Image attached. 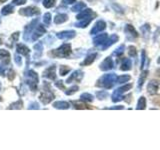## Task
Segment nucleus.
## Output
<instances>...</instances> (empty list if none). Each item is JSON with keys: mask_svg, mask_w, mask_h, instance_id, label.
Returning a JSON list of instances; mask_svg holds the SVG:
<instances>
[{"mask_svg": "<svg viewBox=\"0 0 160 150\" xmlns=\"http://www.w3.org/2000/svg\"><path fill=\"white\" fill-rule=\"evenodd\" d=\"M116 78H117L116 74H114V73L105 74L98 80L97 86L105 88V89H109L113 86L114 83H116Z\"/></svg>", "mask_w": 160, "mask_h": 150, "instance_id": "nucleus-1", "label": "nucleus"}, {"mask_svg": "<svg viewBox=\"0 0 160 150\" xmlns=\"http://www.w3.org/2000/svg\"><path fill=\"white\" fill-rule=\"evenodd\" d=\"M70 53H71V45L70 44H63L59 48L53 50V52H52L54 56L61 57V58L69 56Z\"/></svg>", "mask_w": 160, "mask_h": 150, "instance_id": "nucleus-2", "label": "nucleus"}, {"mask_svg": "<svg viewBox=\"0 0 160 150\" xmlns=\"http://www.w3.org/2000/svg\"><path fill=\"white\" fill-rule=\"evenodd\" d=\"M26 82L29 85V87L31 88V90L35 91L37 89V84H38L37 73L34 72L33 70H29L26 74Z\"/></svg>", "mask_w": 160, "mask_h": 150, "instance_id": "nucleus-3", "label": "nucleus"}, {"mask_svg": "<svg viewBox=\"0 0 160 150\" xmlns=\"http://www.w3.org/2000/svg\"><path fill=\"white\" fill-rule=\"evenodd\" d=\"M131 88H132L131 84H126V85H124V86H122V87L117 88L112 94V101L113 102H118V101H120V100H122L124 98L122 96V94L125 93L126 91H128V90H130Z\"/></svg>", "mask_w": 160, "mask_h": 150, "instance_id": "nucleus-4", "label": "nucleus"}, {"mask_svg": "<svg viewBox=\"0 0 160 150\" xmlns=\"http://www.w3.org/2000/svg\"><path fill=\"white\" fill-rule=\"evenodd\" d=\"M53 99H54V94L52 93L51 90H50V88L44 89V91L40 95V100H41L43 104H48L49 102H51Z\"/></svg>", "mask_w": 160, "mask_h": 150, "instance_id": "nucleus-5", "label": "nucleus"}, {"mask_svg": "<svg viewBox=\"0 0 160 150\" xmlns=\"http://www.w3.org/2000/svg\"><path fill=\"white\" fill-rule=\"evenodd\" d=\"M19 13L23 15V16H33V15H37L40 13L39 9L37 7H27L20 9Z\"/></svg>", "mask_w": 160, "mask_h": 150, "instance_id": "nucleus-6", "label": "nucleus"}, {"mask_svg": "<svg viewBox=\"0 0 160 150\" xmlns=\"http://www.w3.org/2000/svg\"><path fill=\"white\" fill-rule=\"evenodd\" d=\"M124 31H125V34H126L127 39H129V40L135 39V38H136V37L138 36V34H137V32H136V30H135L134 27L132 26V25H130V24L125 25Z\"/></svg>", "mask_w": 160, "mask_h": 150, "instance_id": "nucleus-7", "label": "nucleus"}, {"mask_svg": "<svg viewBox=\"0 0 160 150\" xmlns=\"http://www.w3.org/2000/svg\"><path fill=\"white\" fill-rule=\"evenodd\" d=\"M46 32V29H45L42 25H37L36 27H35V29L33 30L32 32V36H31V40H37L40 36H42V35Z\"/></svg>", "mask_w": 160, "mask_h": 150, "instance_id": "nucleus-8", "label": "nucleus"}, {"mask_svg": "<svg viewBox=\"0 0 160 150\" xmlns=\"http://www.w3.org/2000/svg\"><path fill=\"white\" fill-rule=\"evenodd\" d=\"M105 28H106V23H105L103 20H99V21H97L96 23H95V25L91 29V32H90V33H91L92 35L93 34H97L99 32L103 31Z\"/></svg>", "mask_w": 160, "mask_h": 150, "instance_id": "nucleus-9", "label": "nucleus"}, {"mask_svg": "<svg viewBox=\"0 0 160 150\" xmlns=\"http://www.w3.org/2000/svg\"><path fill=\"white\" fill-rule=\"evenodd\" d=\"M158 88H159V83L157 81H155V80H152L147 85V92L150 95H154L157 93Z\"/></svg>", "mask_w": 160, "mask_h": 150, "instance_id": "nucleus-10", "label": "nucleus"}, {"mask_svg": "<svg viewBox=\"0 0 160 150\" xmlns=\"http://www.w3.org/2000/svg\"><path fill=\"white\" fill-rule=\"evenodd\" d=\"M38 22V19H35L33 20V21L30 23L28 26H26V28H25V35H24V39L25 40H28L29 39V35H31L33 30L35 29V27H36V24Z\"/></svg>", "mask_w": 160, "mask_h": 150, "instance_id": "nucleus-11", "label": "nucleus"}, {"mask_svg": "<svg viewBox=\"0 0 160 150\" xmlns=\"http://www.w3.org/2000/svg\"><path fill=\"white\" fill-rule=\"evenodd\" d=\"M107 39H108L107 33H102L93 39V43H94V45H96V46H101V45H103L105 42H106Z\"/></svg>", "mask_w": 160, "mask_h": 150, "instance_id": "nucleus-12", "label": "nucleus"}, {"mask_svg": "<svg viewBox=\"0 0 160 150\" xmlns=\"http://www.w3.org/2000/svg\"><path fill=\"white\" fill-rule=\"evenodd\" d=\"M112 68H113V61L110 57H107L101 64H100V69H101L102 71H108V70Z\"/></svg>", "mask_w": 160, "mask_h": 150, "instance_id": "nucleus-13", "label": "nucleus"}, {"mask_svg": "<svg viewBox=\"0 0 160 150\" xmlns=\"http://www.w3.org/2000/svg\"><path fill=\"white\" fill-rule=\"evenodd\" d=\"M83 77V72L80 71V70H76V71H74L71 76H70L67 80H66V83H71L72 81H80V80L82 79Z\"/></svg>", "mask_w": 160, "mask_h": 150, "instance_id": "nucleus-14", "label": "nucleus"}, {"mask_svg": "<svg viewBox=\"0 0 160 150\" xmlns=\"http://www.w3.org/2000/svg\"><path fill=\"white\" fill-rule=\"evenodd\" d=\"M75 31L73 30H68V31H62L57 33V38L59 39H72L75 36Z\"/></svg>", "mask_w": 160, "mask_h": 150, "instance_id": "nucleus-15", "label": "nucleus"}, {"mask_svg": "<svg viewBox=\"0 0 160 150\" xmlns=\"http://www.w3.org/2000/svg\"><path fill=\"white\" fill-rule=\"evenodd\" d=\"M118 41V36L116 34H112L111 36L109 37V39L106 40V42H105L103 45H102V50H106L107 48H109L111 45H113L115 42H117Z\"/></svg>", "mask_w": 160, "mask_h": 150, "instance_id": "nucleus-16", "label": "nucleus"}, {"mask_svg": "<svg viewBox=\"0 0 160 150\" xmlns=\"http://www.w3.org/2000/svg\"><path fill=\"white\" fill-rule=\"evenodd\" d=\"M55 70H56V68H55V66L53 65V66L49 67V68H47L46 70H45L43 76L48 78V79L54 80L55 78H56V72H55Z\"/></svg>", "mask_w": 160, "mask_h": 150, "instance_id": "nucleus-17", "label": "nucleus"}, {"mask_svg": "<svg viewBox=\"0 0 160 150\" xmlns=\"http://www.w3.org/2000/svg\"><path fill=\"white\" fill-rule=\"evenodd\" d=\"M0 59L2 60V62L5 64H8L10 62V53L5 49L0 50Z\"/></svg>", "mask_w": 160, "mask_h": 150, "instance_id": "nucleus-18", "label": "nucleus"}, {"mask_svg": "<svg viewBox=\"0 0 160 150\" xmlns=\"http://www.w3.org/2000/svg\"><path fill=\"white\" fill-rule=\"evenodd\" d=\"M91 20H92V16L83 18V19H80L79 22L75 23V26L79 27V28H84V27H86L90 22H91Z\"/></svg>", "mask_w": 160, "mask_h": 150, "instance_id": "nucleus-19", "label": "nucleus"}, {"mask_svg": "<svg viewBox=\"0 0 160 150\" xmlns=\"http://www.w3.org/2000/svg\"><path fill=\"white\" fill-rule=\"evenodd\" d=\"M93 15V12H92V10L91 9H85V10H83L82 12H80L77 16H76V18L78 19V20H80V19H83V18H86V17H90V16H92Z\"/></svg>", "mask_w": 160, "mask_h": 150, "instance_id": "nucleus-20", "label": "nucleus"}, {"mask_svg": "<svg viewBox=\"0 0 160 150\" xmlns=\"http://www.w3.org/2000/svg\"><path fill=\"white\" fill-rule=\"evenodd\" d=\"M69 103L66 101H57L53 103V107L57 109H68L69 108Z\"/></svg>", "mask_w": 160, "mask_h": 150, "instance_id": "nucleus-21", "label": "nucleus"}, {"mask_svg": "<svg viewBox=\"0 0 160 150\" xmlns=\"http://www.w3.org/2000/svg\"><path fill=\"white\" fill-rule=\"evenodd\" d=\"M67 15L66 14H57L56 16H55L54 18V22L56 23V24H61L63 22H65L67 20Z\"/></svg>", "mask_w": 160, "mask_h": 150, "instance_id": "nucleus-22", "label": "nucleus"}, {"mask_svg": "<svg viewBox=\"0 0 160 150\" xmlns=\"http://www.w3.org/2000/svg\"><path fill=\"white\" fill-rule=\"evenodd\" d=\"M96 56H97V54H96V53H92V54L88 55V56H87L86 58H85L84 61L81 63V65H90V64H91V63L94 61V60H95Z\"/></svg>", "mask_w": 160, "mask_h": 150, "instance_id": "nucleus-23", "label": "nucleus"}, {"mask_svg": "<svg viewBox=\"0 0 160 150\" xmlns=\"http://www.w3.org/2000/svg\"><path fill=\"white\" fill-rule=\"evenodd\" d=\"M131 66H132V63H131V60L129 58L125 59L122 65H121V70L122 71H128V70L131 69Z\"/></svg>", "mask_w": 160, "mask_h": 150, "instance_id": "nucleus-24", "label": "nucleus"}, {"mask_svg": "<svg viewBox=\"0 0 160 150\" xmlns=\"http://www.w3.org/2000/svg\"><path fill=\"white\" fill-rule=\"evenodd\" d=\"M17 52L23 55H28L29 54V48L26 47L23 44H18L17 45Z\"/></svg>", "mask_w": 160, "mask_h": 150, "instance_id": "nucleus-25", "label": "nucleus"}, {"mask_svg": "<svg viewBox=\"0 0 160 150\" xmlns=\"http://www.w3.org/2000/svg\"><path fill=\"white\" fill-rule=\"evenodd\" d=\"M146 108V99L145 97H140L138 100V103H137V110H143Z\"/></svg>", "mask_w": 160, "mask_h": 150, "instance_id": "nucleus-26", "label": "nucleus"}, {"mask_svg": "<svg viewBox=\"0 0 160 150\" xmlns=\"http://www.w3.org/2000/svg\"><path fill=\"white\" fill-rule=\"evenodd\" d=\"M147 70H144V71L141 73V75H140V77H139V80H138V89L140 90V88L142 87V85H143V83H144V80H145V78H146V76H147Z\"/></svg>", "mask_w": 160, "mask_h": 150, "instance_id": "nucleus-27", "label": "nucleus"}, {"mask_svg": "<svg viewBox=\"0 0 160 150\" xmlns=\"http://www.w3.org/2000/svg\"><path fill=\"white\" fill-rule=\"evenodd\" d=\"M85 7H86V5H85V3L83 2H78L74 5V6L72 7V11L74 12H77V11H82V9H84Z\"/></svg>", "mask_w": 160, "mask_h": 150, "instance_id": "nucleus-28", "label": "nucleus"}, {"mask_svg": "<svg viewBox=\"0 0 160 150\" xmlns=\"http://www.w3.org/2000/svg\"><path fill=\"white\" fill-rule=\"evenodd\" d=\"M12 12H13V5H6V6H4L1 10L2 15H8Z\"/></svg>", "mask_w": 160, "mask_h": 150, "instance_id": "nucleus-29", "label": "nucleus"}, {"mask_svg": "<svg viewBox=\"0 0 160 150\" xmlns=\"http://www.w3.org/2000/svg\"><path fill=\"white\" fill-rule=\"evenodd\" d=\"M129 80H130V76H129V75H122V76H119V77L116 78V83L121 84V83L128 82Z\"/></svg>", "mask_w": 160, "mask_h": 150, "instance_id": "nucleus-30", "label": "nucleus"}, {"mask_svg": "<svg viewBox=\"0 0 160 150\" xmlns=\"http://www.w3.org/2000/svg\"><path fill=\"white\" fill-rule=\"evenodd\" d=\"M141 32H142V34H143V36H144L145 38H147L148 34H149V32H150V26H149L148 24H144L143 26H141Z\"/></svg>", "mask_w": 160, "mask_h": 150, "instance_id": "nucleus-31", "label": "nucleus"}, {"mask_svg": "<svg viewBox=\"0 0 160 150\" xmlns=\"http://www.w3.org/2000/svg\"><path fill=\"white\" fill-rule=\"evenodd\" d=\"M80 98H81L82 101H87V102H91L92 100H93V96H92L91 94H89V93H83V94H81Z\"/></svg>", "mask_w": 160, "mask_h": 150, "instance_id": "nucleus-32", "label": "nucleus"}, {"mask_svg": "<svg viewBox=\"0 0 160 150\" xmlns=\"http://www.w3.org/2000/svg\"><path fill=\"white\" fill-rule=\"evenodd\" d=\"M42 48H43L42 47V43H37V44L34 45V50L37 52V54H36L37 57H39L40 55H41V53H42Z\"/></svg>", "mask_w": 160, "mask_h": 150, "instance_id": "nucleus-33", "label": "nucleus"}, {"mask_svg": "<svg viewBox=\"0 0 160 150\" xmlns=\"http://www.w3.org/2000/svg\"><path fill=\"white\" fill-rule=\"evenodd\" d=\"M69 71H70V68L67 67V66H65V65H62V66L60 67V69H59V73H60V75H61V76H64V75H66Z\"/></svg>", "mask_w": 160, "mask_h": 150, "instance_id": "nucleus-34", "label": "nucleus"}, {"mask_svg": "<svg viewBox=\"0 0 160 150\" xmlns=\"http://www.w3.org/2000/svg\"><path fill=\"white\" fill-rule=\"evenodd\" d=\"M43 5H44V7H46V8H51L55 5V0H44Z\"/></svg>", "mask_w": 160, "mask_h": 150, "instance_id": "nucleus-35", "label": "nucleus"}, {"mask_svg": "<svg viewBox=\"0 0 160 150\" xmlns=\"http://www.w3.org/2000/svg\"><path fill=\"white\" fill-rule=\"evenodd\" d=\"M43 22L46 25H50V23H51V14L45 13L43 16Z\"/></svg>", "mask_w": 160, "mask_h": 150, "instance_id": "nucleus-36", "label": "nucleus"}, {"mask_svg": "<svg viewBox=\"0 0 160 150\" xmlns=\"http://www.w3.org/2000/svg\"><path fill=\"white\" fill-rule=\"evenodd\" d=\"M124 50H125V46H124V45H121V46H119V47L114 51V55H116V56H120L121 54H123Z\"/></svg>", "mask_w": 160, "mask_h": 150, "instance_id": "nucleus-37", "label": "nucleus"}, {"mask_svg": "<svg viewBox=\"0 0 160 150\" xmlns=\"http://www.w3.org/2000/svg\"><path fill=\"white\" fill-rule=\"evenodd\" d=\"M77 90H78V86H77V85H75V86H72L71 88H69L68 90H66V91H65V93H66L67 95H71V94L76 92Z\"/></svg>", "mask_w": 160, "mask_h": 150, "instance_id": "nucleus-38", "label": "nucleus"}, {"mask_svg": "<svg viewBox=\"0 0 160 150\" xmlns=\"http://www.w3.org/2000/svg\"><path fill=\"white\" fill-rule=\"evenodd\" d=\"M74 107L76 109H88L89 108L87 105L82 104V103H76V102L74 103Z\"/></svg>", "mask_w": 160, "mask_h": 150, "instance_id": "nucleus-39", "label": "nucleus"}, {"mask_svg": "<svg viewBox=\"0 0 160 150\" xmlns=\"http://www.w3.org/2000/svg\"><path fill=\"white\" fill-rule=\"evenodd\" d=\"M97 97L99 99H104L105 97H107V92H105V91H99V92H97Z\"/></svg>", "mask_w": 160, "mask_h": 150, "instance_id": "nucleus-40", "label": "nucleus"}, {"mask_svg": "<svg viewBox=\"0 0 160 150\" xmlns=\"http://www.w3.org/2000/svg\"><path fill=\"white\" fill-rule=\"evenodd\" d=\"M128 53L130 56H135V55H136V49H135V47H133V46H129Z\"/></svg>", "mask_w": 160, "mask_h": 150, "instance_id": "nucleus-41", "label": "nucleus"}, {"mask_svg": "<svg viewBox=\"0 0 160 150\" xmlns=\"http://www.w3.org/2000/svg\"><path fill=\"white\" fill-rule=\"evenodd\" d=\"M146 53H145V51L143 50L142 51V58H141V68H143L144 67V63H145V61H146Z\"/></svg>", "mask_w": 160, "mask_h": 150, "instance_id": "nucleus-42", "label": "nucleus"}, {"mask_svg": "<svg viewBox=\"0 0 160 150\" xmlns=\"http://www.w3.org/2000/svg\"><path fill=\"white\" fill-rule=\"evenodd\" d=\"M26 2V0H13L12 4L13 5H22Z\"/></svg>", "mask_w": 160, "mask_h": 150, "instance_id": "nucleus-43", "label": "nucleus"}, {"mask_svg": "<svg viewBox=\"0 0 160 150\" xmlns=\"http://www.w3.org/2000/svg\"><path fill=\"white\" fill-rule=\"evenodd\" d=\"M75 1H76V0H62V3L65 5H69V4L74 3Z\"/></svg>", "mask_w": 160, "mask_h": 150, "instance_id": "nucleus-44", "label": "nucleus"}, {"mask_svg": "<svg viewBox=\"0 0 160 150\" xmlns=\"http://www.w3.org/2000/svg\"><path fill=\"white\" fill-rule=\"evenodd\" d=\"M15 62H16L18 65H19V66H20V65H21V58H20L19 56H18V55H15Z\"/></svg>", "mask_w": 160, "mask_h": 150, "instance_id": "nucleus-45", "label": "nucleus"}, {"mask_svg": "<svg viewBox=\"0 0 160 150\" xmlns=\"http://www.w3.org/2000/svg\"><path fill=\"white\" fill-rule=\"evenodd\" d=\"M28 108H29V109H33V108L38 109V108H39V106H38V104H37V103H31V104H30V106H29Z\"/></svg>", "mask_w": 160, "mask_h": 150, "instance_id": "nucleus-46", "label": "nucleus"}, {"mask_svg": "<svg viewBox=\"0 0 160 150\" xmlns=\"http://www.w3.org/2000/svg\"><path fill=\"white\" fill-rule=\"evenodd\" d=\"M3 65L0 64V75H2V76H4L5 75V67H2Z\"/></svg>", "mask_w": 160, "mask_h": 150, "instance_id": "nucleus-47", "label": "nucleus"}, {"mask_svg": "<svg viewBox=\"0 0 160 150\" xmlns=\"http://www.w3.org/2000/svg\"><path fill=\"white\" fill-rule=\"evenodd\" d=\"M56 86H57V87H59V88L64 89V86H63V81H58V82H56Z\"/></svg>", "mask_w": 160, "mask_h": 150, "instance_id": "nucleus-48", "label": "nucleus"}, {"mask_svg": "<svg viewBox=\"0 0 160 150\" xmlns=\"http://www.w3.org/2000/svg\"><path fill=\"white\" fill-rule=\"evenodd\" d=\"M18 38H19V33L16 32V33H14V34L12 35V39L14 40V41H16V40H17Z\"/></svg>", "mask_w": 160, "mask_h": 150, "instance_id": "nucleus-49", "label": "nucleus"}, {"mask_svg": "<svg viewBox=\"0 0 160 150\" xmlns=\"http://www.w3.org/2000/svg\"><path fill=\"white\" fill-rule=\"evenodd\" d=\"M109 109H123V106H115V107H111Z\"/></svg>", "mask_w": 160, "mask_h": 150, "instance_id": "nucleus-50", "label": "nucleus"}, {"mask_svg": "<svg viewBox=\"0 0 160 150\" xmlns=\"http://www.w3.org/2000/svg\"><path fill=\"white\" fill-rule=\"evenodd\" d=\"M5 1H7V0H0V3H2V2H5Z\"/></svg>", "mask_w": 160, "mask_h": 150, "instance_id": "nucleus-51", "label": "nucleus"}, {"mask_svg": "<svg viewBox=\"0 0 160 150\" xmlns=\"http://www.w3.org/2000/svg\"><path fill=\"white\" fill-rule=\"evenodd\" d=\"M157 74H158V76H160V69L157 71Z\"/></svg>", "mask_w": 160, "mask_h": 150, "instance_id": "nucleus-52", "label": "nucleus"}, {"mask_svg": "<svg viewBox=\"0 0 160 150\" xmlns=\"http://www.w3.org/2000/svg\"><path fill=\"white\" fill-rule=\"evenodd\" d=\"M1 42H2V37L0 36V44H1Z\"/></svg>", "mask_w": 160, "mask_h": 150, "instance_id": "nucleus-53", "label": "nucleus"}, {"mask_svg": "<svg viewBox=\"0 0 160 150\" xmlns=\"http://www.w3.org/2000/svg\"><path fill=\"white\" fill-rule=\"evenodd\" d=\"M157 62H158V63L160 64V56H159V58H158V60H157Z\"/></svg>", "mask_w": 160, "mask_h": 150, "instance_id": "nucleus-54", "label": "nucleus"}, {"mask_svg": "<svg viewBox=\"0 0 160 150\" xmlns=\"http://www.w3.org/2000/svg\"><path fill=\"white\" fill-rule=\"evenodd\" d=\"M34 1H35V2H39V1H40V0H34Z\"/></svg>", "mask_w": 160, "mask_h": 150, "instance_id": "nucleus-55", "label": "nucleus"}, {"mask_svg": "<svg viewBox=\"0 0 160 150\" xmlns=\"http://www.w3.org/2000/svg\"><path fill=\"white\" fill-rule=\"evenodd\" d=\"M1 99H2V98H1V97H0V101H1Z\"/></svg>", "mask_w": 160, "mask_h": 150, "instance_id": "nucleus-56", "label": "nucleus"}]
</instances>
